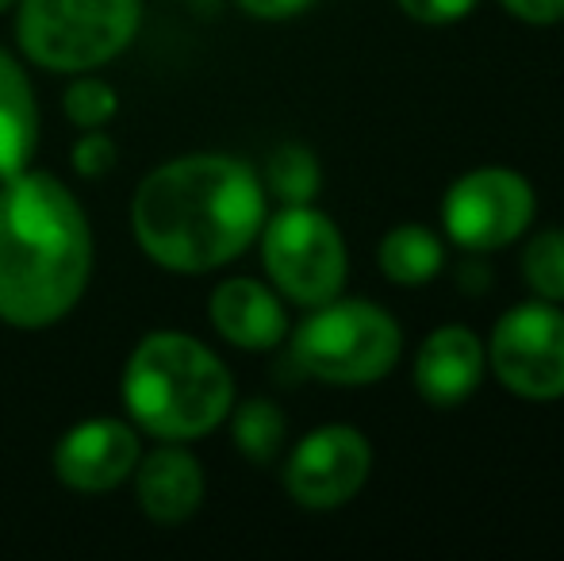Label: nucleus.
Returning a JSON list of instances; mask_svg holds the SVG:
<instances>
[{
    "label": "nucleus",
    "mask_w": 564,
    "mask_h": 561,
    "mask_svg": "<svg viewBox=\"0 0 564 561\" xmlns=\"http://www.w3.org/2000/svg\"><path fill=\"white\" fill-rule=\"evenodd\" d=\"M235 4L242 8L246 15H253V20L281 23V20H296V15H304L315 0H235Z\"/></svg>",
    "instance_id": "nucleus-23"
},
{
    "label": "nucleus",
    "mask_w": 564,
    "mask_h": 561,
    "mask_svg": "<svg viewBox=\"0 0 564 561\" xmlns=\"http://www.w3.org/2000/svg\"><path fill=\"white\" fill-rule=\"evenodd\" d=\"M488 346V374L519 400H564V308L550 300H522L496 320Z\"/></svg>",
    "instance_id": "nucleus-8"
},
{
    "label": "nucleus",
    "mask_w": 564,
    "mask_h": 561,
    "mask_svg": "<svg viewBox=\"0 0 564 561\" xmlns=\"http://www.w3.org/2000/svg\"><path fill=\"white\" fill-rule=\"evenodd\" d=\"M265 278L296 308H319L341 296L349 278V250L338 224L315 204H281L261 224Z\"/></svg>",
    "instance_id": "nucleus-6"
},
{
    "label": "nucleus",
    "mask_w": 564,
    "mask_h": 561,
    "mask_svg": "<svg viewBox=\"0 0 564 561\" xmlns=\"http://www.w3.org/2000/svg\"><path fill=\"white\" fill-rule=\"evenodd\" d=\"M457 284L468 292V296H480V292H488L491 289L488 255H473V250H465V258L457 262Z\"/></svg>",
    "instance_id": "nucleus-24"
},
{
    "label": "nucleus",
    "mask_w": 564,
    "mask_h": 561,
    "mask_svg": "<svg viewBox=\"0 0 564 561\" xmlns=\"http://www.w3.org/2000/svg\"><path fill=\"white\" fill-rule=\"evenodd\" d=\"M269 193L250 162L219 150L170 158L139 181L131 227L154 266L185 278L216 273L258 242Z\"/></svg>",
    "instance_id": "nucleus-1"
},
{
    "label": "nucleus",
    "mask_w": 564,
    "mask_h": 561,
    "mask_svg": "<svg viewBox=\"0 0 564 561\" xmlns=\"http://www.w3.org/2000/svg\"><path fill=\"white\" fill-rule=\"evenodd\" d=\"M372 473V442L354 423H323L284 457V493L304 511H338L357 500Z\"/></svg>",
    "instance_id": "nucleus-9"
},
{
    "label": "nucleus",
    "mask_w": 564,
    "mask_h": 561,
    "mask_svg": "<svg viewBox=\"0 0 564 561\" xmlns=\"http://www.w3.org/2000/svg\"><path fill=\"white\" fill-rule=\"evenodd\" d=\"M261 185L276 204H315L323 193V165L304 142H281L269 154Z\"/></svg>",
    "instance_id": "nucleus-17"
},
{
    "label": "nucleus",
    "mask_w": 564,
    "mask_h": 561,
    "mask_svg": "<svg viewBox=\"0 0 564 561\" xmlns=\"http://www.w3.org/2000/svg\"><path fill=\"white\" fill-rule=\"evenodd\" d=\"M93 278V227L54 173L0 181V323L46 331L62 323Z\"/></svg>",
    "instance_id": "nucleus-2"
},
{
    "label": "nucleus",
    "mask_w": 564,
    "mask_h": 561,
    "mask_svg": "<svg viewBox=\"0 0 564 561\" xmlns=\"http://www.w3.org/2000/svg\"><path fill=\"white\" fill-rule=\"evenodd\" d=\"M446 239L426 224H395L377 242V270L400 289H423L446 273Z\"/></svg>",
    "instance_id": "nucleus-15"
},
{
    "label": "nucleus",
    "mask_w": 564,
    "mask_h": 561,
    "mask_svg": "<svg viewBox=\"0 0 564 561\" xmlns=\"http://www.w3.org/2000/svg\"><path fill=\"white\" fill-rule=\"evenodd\" d=\"M499 8L519 23H530V28L564 23V0H499Z\"/></svg>",
    "instance_id": "nucleus-22"
},
{
    "label": "nucleus",
    "mask_w": 564,
    "mask_h": 561,
    "mask_svg": "<svg viewBox=\"0 0 564 561\" xmlns=\"http://www.w3.org/2000/svg\"><path fill=\"white\" fill-rule=\"evenodd\" d=\"M142 28V0H15V43L51 74L116 62Z\"/></svg>",
    "instance_id": "nucleus-5"
},
{
    "label": "nucleus",
    "mask_w": 564,
    "mask_h": 561,
    "mask_svg": "<svg viewBox=\"0 0 564 561\" xmlns=\"http://www.w3.org/2000/svg\"><path fill=\"white\" fill-rule=\"evenodd\" d=\"M395 4L408 20L423 28H449V23L468 20L480 8V0H395Z\"/></svg>",
    "instance_id": "nucleus-21"
},
{
    "label": "nucleus",
    "mask_w": 564,
    "mask_h": 561,
    "mask_svg": "<svg viewBox=\"0 0 564 561\" xmlns=\"http://www.w3.org/2000/svg\"><path fill=\"white\" fill-rule=\"evenodd\" d=\"M69 162H74L77 177H85V181L108 177V173L116 170V162H119L116 139L108 136L105 128L82 131V136H77V142H74V150H69Z\"/></svg>",
    "instance_id": "nucleus-20"
},
{
    "label": "nucleus",
    "mask_w": 564,
    "mask_h": 561,
    "mask_svg": "<svg viewBox=\"0 0 564 561\" xmlns=\"http://www.w3.org/2000/svg\"><path fill=\"white\" fill-rule=\"evenodd\" d=\"M119 397L142 434L158 442H196L227 423L235 377L200 338L185 331H150L127 358Z\"/></svg>",
    "instance_id": "nucleus-3"
},
{
    "label": "nucleus",
    "mask_w": 564,
    "mask_h": 561,
    "mask_svg": "<svg viewBox=\"0 0 564 561\" xmlns=\"http://www.w3.org/2000/svg\"><path fill=\"white\" fill-rule=\"evenodd\" d=\"M230 439L250 465H273L289 446V420L269 397H250L230 408Z\"/></svg>",
    "instance_id": "nucleus-16"
},
{
    "label": "nucleus",
    "mask_w": 564,
    "mask_h": 561,
    "mask_svg": "<svg viewBox=\"0 0 564 561\" xmlns=\"http://www.w3.org/2000/svg\"><path fill=\"white\" fill-rule=\"evenodd\" d=\"M292 335V362L304 377L335 389L380 385L403 358V327L377 300L335 296L307 308Z\"/></svg>",
    "instance_id": "nucleus-4"
},
{
    "label": "nucleus",
    "mask_w": 564,
    "mask_h": 561,
    "mask_svg": "<svg viewBox=\"0 0 564 561\" xmlns=\"http://www.w3.org/2000/svg\"><path fill=\"white\" fill-rule=\"evenodd\" d=\"M12 8H15V0H0V15L12 12Z\"/></svg>",
    "instance_id": "nucleus-25"
},
{
    "label": "nucleus",
    "mask_w": 564,
    "mask_h": 561,
    "mask_svg": "<svg viewBox=\"0 0 564 561\" xmlns=\"http://www.w3.org/2000/svg\"><path fill=\"white\" fill-rule=\"evenodd\" d=\"M131 481L142 516L158 527L188 524L200 511L204 496H208L204 465L196 462V454L185 442H162L158 450L142 454Z\"/></svg>",
    "instance_id": "nucleus-13"
},
{
    "label": "nucleus",
    "mask_w": 564,
    "mask_h": 561,
    "mask_svg": "<svg viewBox=\"0 0 564 561\" xmlns=\"http://www.w3.org/2000/svg\"><path fill=\"white\" fill-rule=\"evenodd\" d=\"M142 457L139 427L116 420V416H97L69 427L54 446V477L82 496H100L116 493L119 485H127Z\"/></svg>",
    "instance_id": "nucleus-10"
},
{
    "label": "nucleus",
    "mask_w": 564,
    "mask_h": 561,
    "mask_svg": "<svg viewBox=\"0 0 564 561\" xmlns=\"http://www.w3.org/2000/svg\"><path fill=\"white\" fill-rule=\"evenodd\" d=\"M62 112L77 131L108 128L119 112V93L100 74H74V82L62 93Z\"/></svg>",
    "instance_id": "nucleus-19"
},
{
    "label": "nucleus",
    "mask_w": 564,
    "mask_h": 561,
    "mask_svg": "<svg viewBox=\"0 0 564 561\" xmlns=\"http://www.w3.org/2000/svg\"><path fill=\"white\" fill-rule=\"evenodd\" d=\"M442 231L457 250L496 255L538 219V193L511 165H476L442 193Z\"/></svg>",
    "instance_id": "nucleus-7"
},
{
    "label": "nucleus",
    "mask_w": 564,
    "mask_h": 561,
    "mask_svg": "<svg viewBox=\"0 0 564 561\" xmlns=\"http://www.w3.org/2000/svg\"><path fill=\"white\" fill-rule=\"evenodd\" d=\"M208 320L227 346L246 354H269L289 338V312L284 296L265 281L227 278L212 289Z\"/></svg>",
    "instance_id": "nucleus-12"
},
{
    "label": "nucleus",
    "mask_w": 564,
    "mask_h": 561,
    "mask_svg": "<svg viewBox=\"0 0 564 561\" xmlns=\"http://www.w3.org/2000/svg\"><path fill=\"white\" fill-rule=\"evenodd\" d=\"M39 150V100L28 69L0 46V181L15 177L35 162Z\"/></svg>",
    "instance_id": "nucleus-14"
},
{
    "label": "nucleus",
    "mask_w": 564,
    "mask_h": 561,
    "mask_svg": "<svg viewBox=\"0 0 564 561\" xmlns=\"http://www.w3.org/2000/svg\"><path fill=\"white\" fill-rule=\"evenodd\" d=\"M519 270L538 300L564 304V227H542V231L530 235L527 250L519 258Z\"/></svg>",
    "instance_id": "nucleus-18"
},
{
    "label": "nucleus",
    "mask_w": 564,
    "mask_h": 561,
    "mask_svg": "<svg viewBox=\"0 0 564 561\" xmlns=\"http://www.w3.org/2000/svg\"><path fill=\"white\" fill-rule=\"evenodd\" d=\"M488 377V346L465 323H442L419 343L411 385L438 412L460 408L480 392Z\"/></svg>",
    "instance_id": "nucleus-11"
}]
</instances>
